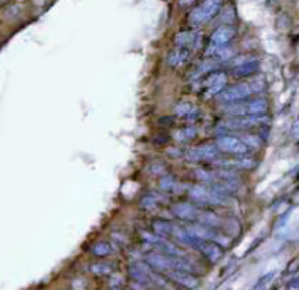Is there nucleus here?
I'll return each mask as SVG.
<instances>
[{
  "label": "nucleus",
  "instance_id": "24",
  "mask_svg": "<svg viewBox=\"0 0 299 290\" xmlns=\"http://www.w3.org/2000/svg\"><path fill=\"white\" fill-rule=\"evenodd\" d=\"M274 276H276V273L274 271H271V273H268V274H264L261 279L258 280L257 283H255L254 290H264L266 289V286L271 281V280L274 279Z\"/></svg>",
  "mask_w": 299,
  "mask_h": 290
},
{
  "label": "nucleus",
  "instance_id": "23",
  "mask_svg": "<svg viewBox=\"0 0 299 290\" xmlns=\"http://www.w3.org/2000/svg\"><path fill=\"white\" fill-rule=\"evenodd\" d=\"M242 141H244L249 148H251V147H252V148H260L261 144H263L261 138H258V137H255V135H251V133H245V135H242Z\"/></svg>",
  "mask_w": 299,
  "mask_h": 290
},
{
  "label": "nucleus",
  "instance_id": "19",
  "mask_svg": "<svg viewBox=\"0 0 299 290\" xmlns=\"http://www.w3.org/2000/svg\"><path fill=\"white\" fill-rule=\"evenodd\" d=\"M89 271L94 273V274H99V276H107L110 274L113 269H111L110 264L107 262H96V264H91L89 265Z\"/></svg>",
  "mask_w": 299,
  "mask_h": 290
},
{
  "label": "nucleus",
  "instance_id": "8",
  "mask_svg": "<svg viewBox=\"0 0 299 290\" xmlns=\"http://www.w3.org/2000/svg\"><path fill=\"white\" fill-rule=\"evenodd\" d=\"M166 277L172 283H175L177 286L183 287L187 290H194L199 286V280L197 276H194V273L183 271V270H170L165 273Z\"/></svg>",
  "mask_w": 299,
  "mask_h": 290
},
{
  "label": "nucleus",
  "instance_id": "2",
  "mask_svg": "<svg viewBox=\"0 0 299 290\" xmlns=\"http://www.w3.org/2000/svg\"><path fill=\"white\" fill-rule=\"evenodd\" d=\"M268 111V101L266 98L257 97L254 100H244L239 103H233L224 107V113L229 118L236 116H263Z\"/></svg>",
  "mask_w": 299,
  "mask_h": 290
},
{
  "label": "nucleus",
  "instance_id": "21",
  "mask_svg": "<svg viewBox=\"0 0 299 290\" xmlns=\"http://www.w3.org/2000/svg\"><path fill=\"white\" fill-rule=\"evenodd\" d=\"M233 54H235V52H233L229 46H226V47H223V49H220V50H217V52L213 54V56H214V57H216V60H219V62H226V60L232 59Z\"/></svg>",
  "mask_w": 299,
  "mask_h": 290
},
{
  "label": "nucleus",
  "instance_id": "17",
  "mask_svg": "<svg viewBox=\"0 0 299 290\" xmlns=\"http://www.w3.org/2000/svg\"><path fill=\"white\" fill-rule=\"evenodd\" d=\"M111 252H113V249H111L110 243H107V242H97V243H94V245L91 247V254H93L94 257L99 258L109 257Z\"/></svg>",
  "mask_w": 299,
  "mask_h": 290
},
{
  "label": "nucleus",
  "instance_id": "12",
  "mask_svg": "<svg viewBox=\"0 0 299 290\" xmlns=\"http://www.w3.org/2000/svg\"><path fill=\"white\" fill-rule=\"evenodd\" d=\"M201 210L195 205L188 204V203H180L173 207V214L180 220H188V221H197Z\"/></svg>",
  "mask_w": 299,
  "mask_h": 290
},
{
  "label": "nucleus",
  "instance_id": "16",
  "mask_svg": "<svg viewBox=\"0 0 299 290\" xmlns=\"http://www.w3.org/2000/svg\"><path fill=\"white\" fill-rule=\"evenodd\" d=\"M258 66L260 64H258L257 60H248V62L238 64L232 71V75L236 76V78H248V76H252L254 74H257Z\"/></svg>",
  "mask_w": 299,
  "mask_h": 290
},
{
  "label": "nucleus",
  "instance_id": "11",
  "mask_svg": "<svg viewBox=\"0 0 299 290\" xmlns=\"http://www.w3.org/2000/svg\"><path fill=\"white\" fill-rule=\"evenodd\" d=\"M197 251H199L210 262H217L223 257V251L220 245L210 242V240H199Z\"/></svg>",
  "mask_w": 299,
  "mask_h": 290
},
{
  "label": "nucleus",
  "instance_id": "15",
  "mask_svg": "<svg viewBox=\"0 0 299 290\" xmlns=\"http://www.w3.org/2000/svg\"><path fill=\"white\" fill-rule=\"evenodd\" d=\"M176 46L177 47H195L201 43V34L195 31H183L179 32L176 35Z\"/></svg>",
  "mask_w": 299,
  "mask_h": 290
},
{
  "label": "nucleus",
  "instance_id": "18",
  "mask_svg": "<svg viewBox=\"0 0 299 290\" xmlns=\"http://www.w3.org/2000/svg\"><path fill=\"white\" fill-rule=\"evenodd\" d=\"M172 229H173V225L169 221H165V220H157L153 223V232L162 237L172 235Z\"/></svg>",
  "mask_w": 299,
  "mask_h": 290
},
{
  "label": "nucleus",
  "instance_id": "10",
  "mask_svg": "<svg viewBox=\"0 0 299 290\" xmlns=\"http://www.w3.org/2000/svg\"><path fill=\"white\" fill-rule=\"evenodd\" d=\"M219 148L216 145H201V147H197V148H192L189 150L185 157L188 161H213L214 159H217L219 155Z\"/></svg>",
  "mask_w": 299,
  "mask_h": 290
},
{
  "label": "nucleus",
  "instance_id": "27",
  "mask_svg": "<svg viewBox=\"0 0 299 290\" xmlns=\"http://www.w3.org/2000/svg\"><path fill=\"white\" fill-rule=\"evenodd\" d=\"M299 271V258H293L290 259V262L286 267V274H296Z\"/></svg>",
  "mask_w": 299,
  "mask_h": 290
},
{
  "label": "nucleus",
  "instance_id": "7",
  "mask_svg": "<svg viewBox=\"0 0 299 290\" xmlns=\"http://www.w3.org/2000/svg\"><path fill=\"white\" fill-rule=\"evenodd\" d=\"M233 35H235V30H233L231 25H222V27H219L216 31L211 34L210 41H209L205 53L209 54V56H213L217 50H220V49L226 47L227 44L231 43Z\"/></svg>",
  "mask_w": 299,
  "mask_h": 290
},
{
  "label": "nucleus",
  "instance_id": "28",
  "mask_svg": "<svg viewBox=\"0 0 299 290\" xmlns=\"http://www.w3.org/2000/svg\"><path fill=\"white\" fill-rule=\"evenodd\" d=\"M195 0H179V5L180 6H189V5H192Z\"/></svg>",
  "mask_w": 299,
  "mask_h": 290
},
{
  "label": "nucleus",
  "instance_id": "26",
  "mask_svg": "<svg viewBox=\"0 0 299 290\" xmlns=\"http://www.w3.org/2000/svg\"><path fill=\"white\" fill-rule=\"evenodd\" d=\"M143 207H144L145 210H154L155 207H157V204H158V199L155 198V196H145L144 199H143Z\"/></svg>",
  "mask_w": 299,
  "mask_h": 290
},
{
  "label": "nucleus",
  "instance_id": "13",
  "mask_svg": "<svg viewBox=\"0 0 299 290\" xmlns=\"http://www.w3.org/2000/svg\"><path fill=\"white\" fill-rule=\"evenodd\" d=\"M214 164H219L222 167H227L229 170L232 167H238V169H254L257 161L251 157H244V155H238V159H232V160H216L213 161Z\"/></svg>",
  "mask_w": 299,
  "mask_h": 290
},
{
  "label": "nucleus",
  "instance_id": "6",
  "mask_svg": "<svg viewBox=\"0 0 299 290\" xmlns=\"http://www.w3.org/2000/svg\"><path fill=\"white\" fill-rule=\"evenodd\" d=\"M216 147L219 151L226 152V154H232V155H246L249 147L245 144L244 141L239 140L238 137L233 135H220L216 140Z\"/></svg>",
  "mask_w": 299,
  "mask_h": 290
},
{
  "label": "nucleus",
  "instance_id": "29",
  "mask_svg": "<svg viewBox=\"0 0 299 290\" xmlns=\"http://www.w3.org/2000/svg\"><path fill=\"white\" fill-rule=\"evenodd\" d=\"M114 290H119V289H114Z\"/></svg>",
  "mask_w": 299,
  "mask_h": 290
},
{
  "label": "nucleus",
  "instance_id": "20",
  "mask_svg": "<svg viewBox=\"0 0 299 290\" xmlns=\"http://www.w3.org/2000/svg\"><path fill=\"white\" fill-rule=\"evenodd\" d=\"M195 135H197V128H192V126H187L175 132V138L177 141H188L194 138Z\"/></svg>",
  "mask_w": 299,
  "mask_h": 290
},
{
  "label": "nucleus",
  "instance_id": "3",
  "mask_svg": "<svg viewBox=\"0 0 299 290\" xmlns=\"http://www.w3.org/2000/svg\"><path fill=\"white\" fill-rule=\"evenodd\" d=\"M271 119L267 115L263 116H236V118H227L219 123L222 129H236V130H246L252 128H264L270 125Z\"/></svg>",
  "mask_w": 299,
  "mask_h": 290
},
{
  "label": "nucleus",
  "instance_id": "9",
  "mask_svg": "<svg viewBox=\"0 0 299 290\" xmlns=\"http://www.w3.org/2000/svg\"><path fill=\"white\" fill-rule=\"evenodd\" d=\"M227 85V75L224 72H211L207 76L204 86H205V96L216 97L222 93Z\"/></svg>",
  "mask_w": 299,
  "mask_h": 290
},
{
  "label": "nucleus",
  "instance_id": "4",
  "mask_svg": "<svg viewBox=\"0 0 299 290\" xmlns=\"http://www.w3.org/2000/svg\"><path fill=\"white\" fill-rule=\"evenodd\" d=\"M189 196L197 201L198 204L202 205H220L224 204L226 198L220 192H217L216 189H213V186L209 185H195L189 189Z\"/></svg>",
  "mask_w": 299,
  "mask_h": 290
},
{
  "label": "nucleus",
  "instance_id": "14",
  "mask_svg": "<svg viewBox=\"0 0 299 290\" xmlns=\"http://www.w3.org/2000/svg\"><path fill=\"white\" fill-rule=\"evenodd\" d=\"M191 59V50L187 47H176L173 52L169 53L167 57V63L172 68H182L183 64H187Z\"/></svg>",
  "mask_w": 299,
  "mask_h": 290
},
{
  "label": "nucleus",
  "instance_id": "22",
  "mask_svg": "<svg viewBox=\"0 0 299 290\" xmlns=\"http://www.w3.org/2000/svg\"><path fill=\"white\" fill-rule=\"evenodd\" d=\"M175 111H176L177 116H189V115H192L194 111H195V108L192 107L189 103L187 101H182V103H179L176 107H175Z\"/></svg>",
  "mask_w": 299,
  "mask_h": 290
},
{
  "label": "nucleus",
  "instance_id": "25",
  "mask_svg": "<svg viewBox=\"0 0 299 290\" xmlns=\"http://www.w3.org/2000/svg\"><path fill=\"white\" fill-rule=\"evenodd\" d=\"M160 186H162V189H165V191H173V189L176 188V181H175L173 177H170V176H166V177L162 179Z\"/></svg>",
  "mask_w": 299,
  "mask_h": 290
},
{
  "label": "nucleus",
  "instance_id": "5",
  "mask_svg": "<svg viewBox=\"0 0 299 290\" xmlns=\"http://www.w3.org/2000/svg\"><path fill=\"white\" fill-rule=\"evenodd\" d=\"M222 8V0H204L189 15V22L192 25H202L211 21Z\"/></svg>",
  "mask_w": 299,
  "mask_h": 290
},
{
  "label": "nucleus",
  "instance_id": "1",
  "mask_svg": "<svg viewBox=\"0 0 299 290\" xmlns=\"http://www.w3.org/2000/svg\"><path fill=\"white\" fill-rule=\"evenodd\" d=\"M264 90V82L261 79H252L251 82H241L236 85L224 88L222 93L217 96L220 104H233V103H239L244 101L248 97H251L255 93H261Z\"/></svg>",
  "mask_w": 299,
  "mask_h": 290
}]
</instances>
